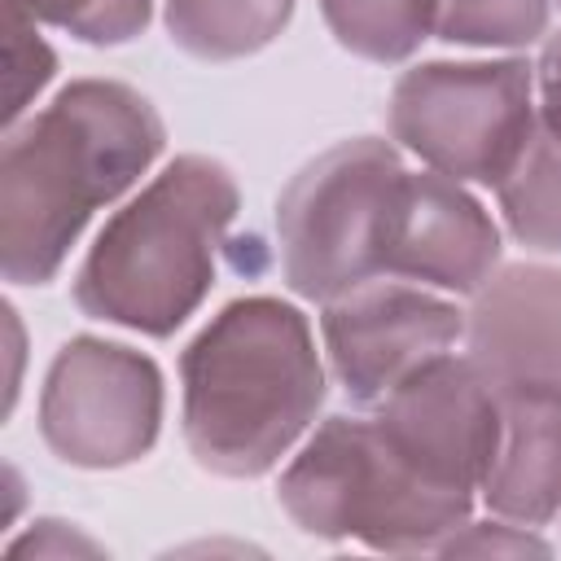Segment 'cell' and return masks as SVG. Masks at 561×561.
Listing matches in <instances>:
<instances>
[{"mask_svg": "<svg viewBox=\"0 0 561 561\" xmlns=\"http://www.w3.org/2000/svg\"><path fill=\"white\" fill-rule=\"evenodd\" d=\"M180 381L184 443L219 478L267 473L324 403L307 316L267 294L228 302L184 346Z\"/></svg>", "mask_w": 561, "mask_h": 561, "instance_id": "2", "label": "cell"}, {"mask_svg": "<svg viewBox=\"0 0 561 561\" xmlns=\"http://www.w3.org/2000/svg\"><path fill=\"white\" fill-rule=\"evenodd\" d=\"M530 66L508 61H425L390 92V136L430 171L500 184L535 131Z\"/></svg>", "mask_w": 561, "mask_h": 561, "instance_id": "6", "label": "cell"}, {"mask_svg": "<svg viewBox=\"0 0 561 561\" xmlns=\"http://www.w3.org/2000/svg\"><path fill=\"white\" fill-rule=\"evenodd\" d=\"M500 267V232L460 180L438 171H408L399 232L386 276L425 280L451 294H478Z\"/></svg>", "mask_w": 561, "mask_h": 561, "instance_id": "11", "label": "cell"}, {"mask_svg": "<svg viewBox=\"0 0 561 561\" xmlns=\"http://www.w3.org/2000/svg\"><path fill=\"white\" fill-rule=\"evenodd\" d=\"M438 552H548V543L543 539H535V535H517L513 526H460Z\"/></svg>", "mask_w": 561, "mask_h": 561, "instance_id": "19", "label": "cell"}, {"mask_svg": "<svg viewBox=\"0 0 561 561\" xmlns=\"http://www.w3.org/2000/svg\"><path fill=\"white\" fill-rule=\"evenodd\" d=\"M237 206L241 193L224 162L206 153L175 158L101 228L75 276L79 311L145 337H171L215 285V254Z\"/></svg>", "mask_w": 561, "mask_h": 561, "instance_id": "3", "label": "cell"}, {"mask_svg": "<svg viewBox=\"0 0 561 561\" xmlns=\"http://www.w3.org/2000/svg\"><path fill=\"white\" fill-rule=\"evenodd\" d=\"M438 39L522 48L548 31V0H438Z\"/></svg>", "mask_w": 561, "mask_h": 561, "instance_id": "16", "label": "cell"}, {"mask_svg": "<svg viewBox=\"0 0 561 561\" xmlns=\"http://www.w3.org/2000/svg\"><path fill=\"white\" fill-rule=\"evenodd\" d=\"M373 416L434 482L473 495L500 434V386L473 355H438L399 381Z\"/></svg>", "mask_w": 561, "mask_h": 561, "instance_id": "9", "label": "cell"}, {"mask_svg": "<svg viewBox=\"0 0 561 561\" xmlns=\"http://www.w3.org/2000/svg\"><path fill=\"white\" fill-rule=\"evenodd\" d=\"M557 4H561V0H557Z\"/></svg>", "mask_w": 561, "mask_h": 561, "instance_id": "22", "label": "cell"}, {"mask_svg": "<svg viewBox=\"0 0 561 561\" xmlns=\"http://www.w3.org/2000/svg\"><path fill=\"white\" fill-rule=\"evenodd\" d=\"M469 355L500 381L561 399V272L513 263L495 272L465 320Z\"/></svg>", "mask_w": 561, "mask_h": 561, "instance_id": "10", "label": "cell"}, {"mask_svg": "<svg viewBox=\"0 0 561 561\" xmlns=\"http://www.w3.org/2000/svg\"><path fill=\"white\" fill-rule=\"evenodd\" d=\"M408 167L373 136L342 140L307 162L276 206L280 267L298 298L329 302L386 272Z\"/></svg>", "mask_w": 561, "mask_h": 561, "instance_id": "5", "label": "cell"}, {"mask_svg": "<svg viewBox=\"0 0 561 561\" xmlns=\"http://www.w3.org/2000/svg\"><path fill=\"white\" fill-rule=\"evenodd\" d=\"M162 430V373L149 355L70 337L39 390V434L75 469H123L149 456Z\"/></svg>", "mask_w": 561, "mask_h": 561, "instance_id": "7", "label": "cell"}, {"mask_svg": "<svg viewBox=\"0 0 561 561\" xmlns=\"http://www.w3.org/2000/svg\"><path fill=\"white\" fill-rule=\"evenodd\" d=\"M53 70H57L53 48L35 35L26 13L9 9V101H4V123H13L26 110V101L53 79Z\"/></svg>", "mask_w": 561, "mask_h": 561, "instance_id": "18", "label": "cell"}, {"mask_svg": "<svg viewBox=\"0 0 561 561\" xmlns=\"http://www.w3.org/2000/svg\"><path fill=\"white\" fill-rule=\"evenodd\" d=\"M478 491L495 517L517 526H543L561 513V399L557 394L500 386V434Z\"/></svg>", "mask_w": 561, "mask_h": 561, "instance_id": "12", "label": "cell"}, {"mask_svg": "<svg viewBox=\"0 0 561 561\" xmlns=\"http://www.w3.org/2000/svg\"><path fill=\"white\" fill-rule=\"evenodd\" d=\"M508 232L530 245L561 254V136L548 123H535L526 149L495 184Z\"/></svg>", "mask_w": 561, "mask_h": 561, "instance_id": "14", "label": "cell"}, {"mask_svg": "<svg viewBox=\"0 0 561 561\" xmlns=\"http://www.w3.org/2000/svg\"><path fill=\"white\" fill-rule=\"evenodd\" d=\"M276 491L298 530L359 539L377 552L443 548L473 508L469 491L434 482L377 416H329Z\"/></svg>", "mask_w": 561, "mask_h": 561, "instance_id": "4", "label": "cell"}, {"mask_svg": "<svg viewBox=\"0 0 561 561\" xmlns=\"http://www.w3.org/2000/svg\"><path fill=\"white\" fill-rule=\"evenodd\" d=\"M320 329L346 399L377 408L421 364L447 355V346L465 333V311L412 285L364 280L324 302Z\"/></svg>", "mask_w": 561, "mask_h": 561, "instance_id": "8", "label": "cell"}, {"mask_svg": "<svg viewBox=\"0 0 561 561\" xmlns=\"http://www.w3.org/2000/svg\"><path fill=\"white\" fill-rule=\"evenodd\" d=\"M158 110L118 79H75L0 153V272L44 285L92 210L123 197L162 153Z\"/></svg>", "mask_w": 561, "mask_h": 561, "instance_id": "1", "label": "cell"}, {"mask_svg": "<svg viewBox=\"0 0 561 561\" xmlns=\"http://www.w3.org/2000/svg\"><path fill=\"white\" fill-rule=\"evenodd\" d=\"M9 552L13 557H22V552H35V557H44V552H96V543L66 535V522H35V530L26 539H18Z\"/></svg>", "mask_w": 561, "mask_h": 561, "instance_id": "20", "label": "cell"}, {"mask_svg": "<svg viewBox=\"0 0 561 561\" xmlns=\"http://www.w3.org/2000/svg\"><path fill=\"white\" fill-rule=\"evenodd\" d=\"M539 92H543V118L561 136V31L548 35L543 57H539Z\"/></svg>", "mask_w": 561, "mask_h": 561, "instance_id": "21", "label": "cell"}, {"mask_svg": "<svg viewBox=\"0 0 561 561\" xmlns=\"http://www.w3.org/2000/svg\"><path fill=\"white\" fill-rule=\"evenodd\" d=\"M9 9L70 31L83 44H127L149 26L153 0H9Z\"/></svg>", "mask_w": 561, "mask_h": 561, "instance_id": "17", "label": "cell"}, {"mask_svg": "<svg viewBox=\"0 0 561 561\" xmlns=\"http://www.w3.org/2000/svg\"><path fill=\"white\" fill-rule=\"evenodd\" d=\"M342 48L364 61H403L438 26V0H320Z\"/></svg>", "mask_w": 561, "mask_h": 561, "instance_id": "15", "label": "cell"}, {"mask_svg": "<svg viewBox=\"0 0 561 561\" xmlns=\"http://www.w3.org/2000/svg\"><path fill=\"white\" fill-rule=\"evenodd\" d=\"M294 13V0H167L171 39L202 61H237L267 48Z\"/></svg>", "mask_w": 561, "mask_h": 561, "instance_id": "13", "label": "cell"}]
</instances>
